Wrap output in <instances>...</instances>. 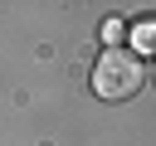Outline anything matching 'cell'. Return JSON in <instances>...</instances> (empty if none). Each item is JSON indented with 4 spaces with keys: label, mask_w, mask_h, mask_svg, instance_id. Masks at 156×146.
I'll return each instance as SVG.
<instances>
[{
    "label": "cell",
    "mask_w": 156,
    "mask_h": 146,
    "mask_svg": "<svg viewBox=\"0 0 156 146\" xmlns=\"http://www.w3.org/2000/svg\"><path fill=\"white\" fill-rule=\"evenodd\" d=\"M141 78H146V68H141V58L132 49H107L98 58V68H93V92L107 97V102H122V97H132L141 88Z\"/></svg>",
    "instance_id": "obj_1"
},
{
    "label": "cell",
    "mask_w": 156,
    "mask_h": 146,
    "mask_svg": "<svg viewBox=\"0 0 156 146\" xmlns=\"http://www.w3.org/2000/svg\"><path fill=\"white\" fill-rule=\"evenodd\" d=\"M136 44L141 49H156V24H136Z\"/></svg>",
    "instance_id": "obj_2"
},
{
    "label": "cell",
    "mask_w": 156,
    "mask_h": 146,
    "mask_svg": "<svg viewBox=\"0 0 156 146\" xmlns=\"http://www.w3.org/2000/svg\"><path fill=\"white\" fill-rule=\"evenodd\" d=\"M102 39L117 49V39H122V24H117V19H107V24H102Z\"/></svg>",
    "instance_id": "obj_3"
}]
</instances>
